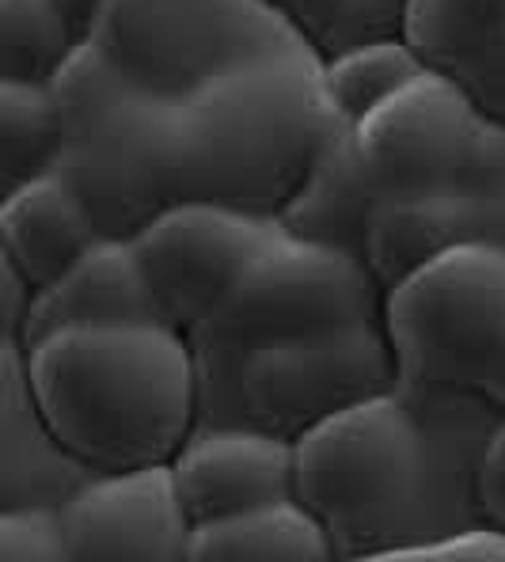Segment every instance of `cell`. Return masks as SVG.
I'll return each instance as SVG.
<instances>
[{"label": "cell", "instance_id": "25", "mask_svg": "<svg viewBox=\"0 0 505 562\" xmlns=\"http://www.w3.org/2000/svg\"><path fill=\"white\" fill-rule=\"evenodd\" d=\"M475 491H479L483 520L505 528V418L494 422L483 441L479 468H475Z\"/></svg>", "mask_w": 505, "mask_h": 562}, {"label": "cell", "instance_id": "6", "mask_svg": "<svg viewBox=\"0 0 505 562\" xmlns=\"http://www.w3.org/2000/svg\"><path fill=\"white\" fill-rule=\"evenodd\" d=\"M384 324V285L366 255L285 228L190 330L194 353H239Z\"/></svg>", "mask_w": 505, "mask_h": 562}, {"label": "cell", "instance_id": "15", "mask_svg": "<svg viewBox=\"0 0 505 562\" xmlns=\"http://www.w3.org/2000/svg\"><path fill=\"white\" fill-rule=\"evenodd\" d=\"M111 319H164L130 236H99L72 267L38 285L20 346L27 350L57 327Z\"/></svg>", "mask_w": 505, "mask_h": 562}, {"label": "cell", "instance_id": "5", "mask_svg": "<svg viewBox=\"0 0 505 562\" xmlns=\"http://www.w3.org/2000/svg\"><path fill=\"white\" fill-rule=\"evenodd\" d=\"M384 330L400 380L475 392L505 411V244H452L395 278Z\"/></svg>", "mask_w": 505, "mask_h": 562}, {"label": "cell", "instance_id": "8", "mask_svg": "<svg viewBox=\"0 0 505 562\" xmlns=\"http://www.w3.org/2000/svg\"><path fill=\"white\" fill-rule=\"evenodd\" d=\"M202 380L198 422L259 426L296 437L327 411L400 380L384 324L330 338L278 342L239 353H194Z\"/></svg>", "mask_w": 505, "mask_h": 562}, {"label": "cell", "instance_id": "16", "mask_svg": "<svg viewBox=\"0 0 505 562\" xmlns=\"http://www.w3.org/2000/svg\"><path fill=\"white\" fill-rule=\"evenodd\" d=\"M99 236H103L99 221L61 171H46L15 190H4L0 205L4 259H12L35 285H46L65 267H72Z\"/></svg>", "mask_w": 505, "mask_h": 562}, {"label": "cell", "instance_id": "22", "mask_svg": "<svg viewBox=\"0 0 505 562\" xmlns=\"http://www.w3.org/2000/svg\"><path fill=\"white\" fill-rule=\"evenodd\" d=\"M77 46L80 35L57 0H0L4 77L49 80Z\"/></svg>", "mask_w": 505, "mask_h": 562}, {"label": "cell", "instance_id": "4", "mask_svg": "<svg viewBox=\"0 0 505 562\" xmlns=\"http://www.w3.org/2000/svg\"><path fill=\"white\" fill-rule=\"evenodd\" d=\"M61 106L57 171L80 190L103 236H134L179 202L171 103L141 92L80 43L49 77Z\"/></svg>", "mask_w": 505, "mask_h": 562}, {"label": "cell", "instance_id": "24", "mask_svg": "<svg viewBox=\"0 0 505 562\" xmlns=\"http://www.w3.org/2000/svg\"><path fill=\"white\" fill-rule=\"evenodd\" d=\"M366 562H505V528L502 525H460L403 548L377 551Z\"/></svg>", "mask_w": 505, "mask_h": 562}, {"label": "cell", "instance_id": "12", "mask_svg": "<svg viewBox=\"0 0 505 562\" xmlns=\"http://www.w3.org/2000/svg\"><path fill=\"white\" fill-rule=\"evenodd\" d=\"M471 239L505 244V122L498 119L486 122L475 156L452 187L377 205L366 236V259L388 289L422 259Z\"/></svg>", "mask_w": 505, "mask_h": 562}, {"label": "cell", "instance_id": "7", "mask_svg": "<svg viewBox=\"0 0 505 562\" xmlns=\"http://www.w3.org/2000/svg\"><path fill=\"white\" fill-rule=\"evenodd\" d=\"M88 43L141 92L179 103L251 57L308 38L270 0H106Z\"/></svg>", "mask_w": 505, "mask_h": 562}, {"label": "cell", "instance_id": "26", "mask_svg": "<svg viewBox=\"0 0 505 562\" xmlns=\"http://www.w3.org/2000/svg\"><path fill=\"white\" fill-rule=\"evenodd\" d=\"M457 77L468 85V92L479 99V106L491 119L505 122V35L471 65H463Z\"/></svg>", "mask_w": 505, "mask_h": 562}, {"label": "cell", "instance_id": "20", "mask_svg": "<svg viewBox=\"0 0 505 562\" xmlns=\"http://www.w3.org/2000/svg\"><path fill=\"white\" fill-rule=\"evenodd\" d=\"M61 156V106L49 80H12L0 85V179L4 190L46 171H57Z\"/></svg>", "mask_w": 505, "mask_h": 562}, {"label": "cell", "instance_id": "14", "mask_svg": "<svg viewBox=\"0 0 505 562\" xmlns=\"http://www.w3.org/2000/svg\"><path fill=\"white\" fill-rule=\"evenodd\" d=\"M92 471L49 426L27 350L0 342V509L31 502L61 506Z\"/></svg>", "mask_w": 505, "mask_h": 562}, {"label": "cell", "instance_id": "9", "mask_svg": "<svg viewBox=\"0 0 505 562\" xmlns=\"http://www.w3.org/2000/svg\"><path fill=\"white\" fill-rule=\"evenodd\" d=\"M491 114L449 69L426 65L361 122L354 153L377 202H407L452 187L475 156Z\"/></svg>", "mask_w": 505, "mask_h": 562}, {"label": "cell", "instance_id": "17", "mask_svg": "<svg viewBox=\"0 0 505 562\" xmlns=\"http://www.w3.org/2000/svg\"><path fill=\"white\" fill-rule=\"evenodd\" d=\"M335 536L296 494L190 528L187 562H330Z\"/></svg>", "mask_w": 505, "mask_h": 562}, {"label": "cell", "instance_id": "19", "mask_svg": "<svg viewBox=\"0 0 505 562\" xmlns=\"http://www.w3.org/2000/svg\"><path fill=\"white\" fill-rule=\"evenodd\" d=\"M505 35V0H403V38L434 69L460 72Z\"/></svg>", "mask_w": 505, "mask_h": 562}, {"label": "cell", "instance_id": "18", "mask_svg": "<svg viewBox=\"0 0 505 562\" xmlns=\"http://www.w3.org/2000/svg\"><path fill=\"white\" fill-rule=\"evenodd\" d=\"M377 194L361 176L350 126L338 122L330 130L327 145L319 148L316 164L308 168V176L301 179L293 198L281 205L278 221L293 236H308L319 239V244H335L346 247V251L366 255L369 221L377 213Z\"/></svg>", "mask_w": 505, "mask_h": 562}, {"label": "cell", "instance_id": "10", "mask_svg": "<svg viewBox=\"0 0 505 562\" xmlns=\"http://www.w3.org/2000/svg\"><path fill=\"white\" fill-rule=\"evenodd\" d=\"M281 233L285 225L270 213L210 198H179L130 239L160 316L190 335Z\"/></svg>", "mask_w": 505, "mask_h": 562}, {"label": "cell", "instance_id": "28", "mask_svg": "<svg viewBox=\"0 0 505 562\" xmlns=\"http://www.w3.org/2000/svg\"><path fill=\"white\" fill-rule=\"evenodd\" d=\"M57 4H61V12L69 15V23H72V31L80 35V43H88L99 8H103L106 0H57Z\"/></svg>", "mask_w": 505, "mask_h": 562}, {"label": "cell", "instance_id": "2", "mask_svg": "<svg viewBox=\"0 0 505 562\" xmlns=\"http://www.w3.org/2000/svg\"><path fill=\"white\" fill-rule=\"evenodd\" d=\"M27 366L49 426L96 471L164 464L202 415L194 342L168 319L57 327Z\"/></svg>", "mask_w": 505, "mask_h": 562}, {"label": "cell", "instance_id": "13", "mask_svg": "<svg viewBox=\"0 0 505 562\" xmlns=\"http://www.w3.org/2000/svg\"><path fill=\"white\" fill-rule=\"evenodd\" d=\"M171 471L190 520L202 525L296 494V445L259 426L198 422Z\"/></svg>", "mask_w": 505, "mask_h": 562}, {"label": "cell", "instance_id": "21", "mask_svg": "<svg viewBox=\"0 0 505 562\" xmlns=\"http://www.w3.org/2000/svg\"><path fill=\"white\" fill-rule=\"evenodd\" d=\"M422 69L426 61L407 38H369L323 61V85H327L335 114L346 126H354L380 99H388Z\"/></svg>", "mask_w": 505, "mask_h": 562}, {"label": "cell", "instance_id": "23", "mask_svg": "<svg viewBox=\"0 0 505 562\" xmlns=\"http://www.w3.org/2000/svg\"><path fill=\"white\" fill-rule=\"evenodd\" d=\"M0 562H69L61 506L31 502L0 509Z\"/></svg>", "mask_w": 505, "mask_h": 562}, {"label": "cell", "instance_id": "3", "mask_svg": "<svg viewBox=\"0 0 505 562\" xmlns=\"http://www.w3.org/2000/svg\"><path fill=\"white\" fill-rule=\"evenodd\" d=\"M338 122L312 43L251 57L171 103L176 194L278 217Z\"/></svg>", "mask_w": 505, "mask_h": 562}, {"label": "cell", "instance_id": "1", "mask_svg": "<svg viewBox=\"0 0 505 562\" xmlns=\"http://www.w3.org/2000/svg\"><path fill=\"white\" fill-rule=\"evenodd\" d=\"M407 380L327 411L293 437L296 498L335 536L338 555L372 559L426 536L468 525L460 506L475 494L449 483L452 457H479L491 426L437 429Z\"/></svg>", "mask_w": 505, "mask_h": 562}, {"label": "cell", "instance_id": "11", "mask_svg": "<svg viewBox=\"0 0 505 562\" xmlns=\"http://www.w3.org/2000/svg\"><path fill=\"white\" fill-rule=\"evenodd\" d=\"M69 562H179L190 520L171 460L92 471L61 502Z\"/></svg>", "mask_w": 505, "mask_h": 562}, {"label": "cell", "instance_id": "27", "mask_svg": "<svg viewBox=\"0 0 505 562\" xmlns=\"http://www.w3.org/2000/svg\"><path fill=\"white\" fill-rule=\"evenodd\" d=\"M35 281L0 255V342H20L35 304Z\"/></svg>", "mask_w": 505, "mask_h": 562}]
</instances>
